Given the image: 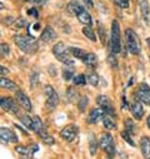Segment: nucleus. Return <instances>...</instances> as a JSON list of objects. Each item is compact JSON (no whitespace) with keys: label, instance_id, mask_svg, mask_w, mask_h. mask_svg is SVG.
<instances>
[{"label":"nucleus","instance_id":"f257e3e1","mask_svg":"<svg viewBox=\"0 0 150 159\" xmlns=\"http://www.w3.org/2000/svg\"><path fill=\"white\" fill-rule=\"evenodd\" d=\"M14 42L23 53L34 54L38 50V42L31 35H15Z\"/></svg>","mask_w":150,"mask_h":159},{"label":"nucleus","instance_id":"f03ea898","mask_svg":"<svg viewBox=\"0 0 150 159\" xmlns=\"http://www.w3.org/2000/svg\"><path fill=\"white\" fill-rule=\"evenodd\" d=\"M110 50L113 54H119L121 52L120 42V25L118 20L111 21V36H110Z\"/></svg>","mask_w":150,"mask_h":159},{"label":"nucleus","instance_id":"7ed1b4c3","mask_svg":"<svg viewBox=\"0 0 150 159\" xmlns=\"http://www.w3.org/2000/svg\"><path fill=\"white\" fill-rule=\"evenodd\" d=\"M125 40H126L128 50L133 55H139L141 52V48H140V43H139V38L133 29L125 30Z\"/></svg>","mask_w":150,"mask_h":159},{"label":"nucleus","instance_id":"20e7f679","mask_svg":"<svg viewBox=\"0 0 150 159\" xmlns=\"http://www.w3.org/2000/svg\"><path fill=\"white\" fill-rule=\"evenodd\" d=\"M53 54L55 55V58L59 60V61H61V63H64V64H66V65H73V61H71V59H70V50L64 45V43H58V44H55L54 45V48H53Z\"/></svg>","mask_w":150,"mask_h":159},{"label":"nucleus","instance_id":"39448f33","mask_svg":"<svg viewBox=\"0 0 150 159\" xmlns=\"http://www.w3.org/2000/svg\"><path fill=\"white\" fill-rule=\"evenodd\" d=\"M100 147L101 149L109 155V157H114L117 153L115 149V144H114V139H113L110 133H103L100 137Z\"/></svg>","mask_w":150,"mask_h":159},{"label":"nucleus","instance_id":"423d86ee","mask_svg":"<svg viewBox=\"0 0 150 159\" xmlns=\"http://www.w3.org/2000/svg\"><path fill=\"white\" fill-rule=\"evenodd\" d=\"M44 92H45V95H46L45 107H46L49 110L55 109V107H56L58 103H59V97H58L56 92L54 90V88H53L51 85H46V87L44 88Z\"/></svg>","mask_w":150,"mask_h":159},{"label":"nucleus","instance_id":"0eeeda50","mask_svg":"<svg viewBox=\"0 0 150 159\" xmlns=\"http://www.w3.org/2000/svg\"><path fill=\"white\" fill-rule=\"evenodd\" d=\"M134 97H136L141 103L150 105V88H149V85L146 83H140L136 88Z\"/></svg>","mask_w":150,"mask_h":159},{"label":"nucleus","instance_id":"6e6552de","mask_svg":"<svg viewBox=\"0 0 150 159\" xmlns=\"http://www.w3.org/2000/svg\"><path fill=\"white\" fill-rule=\"evenodd\" d=\"M78 133H79V128L78 125L75 124H69L66 127H64L61 130H60V137L61 139H64L65 142H73L75 138L78 137Z\"/></svg>","mask_w":150,"mask_h":159},{"label":"nucleus","instance_id":"1a4fd4ad","mask_svg":"<svg viewBox=\"0 0 150 159\" xmlns=\"http://www.w3.org/2000/svg\"><path fill=\"white\" fill-rule=\"evenodd\" d=\"M96 103L106 114H109L111 116H115V109H114V107H113V104H111V102H110V99L108 97L99 95L96 98Z\"/></svg>","mask_w":150,"mask_h":159},{"label":"nucleus","instance_id":"9d476101","mask_svg":"<svg viewBox=\"0 0 150 159\" xmlns=\"http://www.w3.org/2000/svg\"><path fill=\"white\" fill-rule=\"evenodd\" d=\"M0 107H2L3 110L8 111V113L19 115V109H18L15 102L11 98H9V97H3L2 98V100H0Z\"/></svg>","mask_w":150,"mask_h":159},{"label":"nucleus","instance_id":"9b49d317","mask_svg":"<svg viewBox=\"0 0 150 159\" xmlns=\"http://www.w3.org/2000/svg\"><path fill=\"white\" fill-rule=\"evenodd\" d=\"M15 99L16 102L19 103V105L26 110V111H30L31 110V103H30V99L25 95V93H23L21 90H16L15 92Z\"/></svg>","mask_w":150,"mask_h":159},{"label":"nucleus","instance_id":"f8f14e48","mask_svg":"<svg viewBox=\"0 0 150 159\" xmlns=\"http://www.w3.org/2000/svg\"><path fill=\"white\" fill-rule=\"evenodd\" d=\"M38 150H39V147L38 144H31L29 147H24V145H18L15 148V152L23 157H33Z\"/></svg>","mask_w":150,"mask_h":159},{"label":"nucleus","instance_id":"ddd939ff","mask_svg":"<svg viewBox=\"0 0 150 159\" xmlns=\"http://www.w3.org/2000/svg\"><path fill=\"white\" fill-rule=\"evenodd\" d=\"M130 111H131L133 116H134L135 119H138V120H140V119L143 118V115H144V109H143L141 102H140L138 98L131 102V104H130Z\"/></svg>","mask_w":150,"mask_h":159},{"label":"nucleus","instance_id":"4468645a","mask_svg":"<svg viewBox=\"0 0 150 159\" xmlns=\"http://www.w3.org/2000/svg\"><path fill=\"white\" fill-rule=\"evenodd\" d=\"M0 139H2V143H16L18 142V137L15 135V133L8 128L0 129Z\"/></svg>","mask_w":150,"mask_h":159},{"label":"nucleus","instance_id":"2eb2a0df","mask_svg":"<svg viewBox=\"0 0 150 159\" xmlns=\"http://www.w3.org/2000/svg\"><path fill=\"white\" fill-rule=\"evenodd\" d=\"M106 113L101 109V108H94V109H91L90 110V113H89V116H88V123L89 124H96L100 119H103L104 118V115H105Z\"/></svg>","mask_w":150,"mask_h":159},{"label":"nucleus","instance_id":"dca6fc26","mask_svg":"<svg viewBox=\"0 0 150 159\" xmlns=\"http://www.w3.org/2000/svg\"><path fill=\"white\" fill-rule=\"evenodd\" d=\"M139 7H140V11H141V16L144 21L146 23V25H149L150 24V8H149L148 0H139Z\"/></svg>","mask_w":150,"mask_h":159},{"label":"nucleus","instance_id":"f3484780","mask_svg":"<svg viewBox=\"0 0 150 159\" xmlns=\"http://www.w3.org/2000/svg\"><path fill=\"white\" fill-rule=\"evenodd\" d=\"M56 38V33L54 31V29L51 26H45V29L43 30L42 35H40V40L44 42V43H49L51 40H54V39Z\"/></svg>","mask_w":150,"mask_h":159},{"label":"nucleus","instance_id":"a211bd4d","mask_svg":"<svg viewBox=\"0 0 150 159\" xmlns=\"http://www.w3.org/2000/svg\"><path fill=\"white\" fill-rule=\"evenodd\" d=\"M140 150H141V154L144 158L150 159V138L143 137L140 139Z\"/></svg>","mask_w":150,"mask_h":159},{"label":"nucleus","instance_id":"6ab92c4d","mask_svg":"<svg viewBox=\"0 0 150 159\" xmlns=\"http://www.w3.org/2000/svg\"><path fill=\"white\" fill-rule=\"evenodd\" d=\"M77 19L82 23V24H84V25H91V16H90V14L85 10V8L83 9V10H80L78 14H77Z\"/></svg>","mask_w":150,"mask_h":159},{"label":"nucleus","instance_id":"aec40b11","mask_svg":"<svg viewBox=\"0 0 150 159\" xmlns=\"http://www.w3.org/2000/svg\"><path fill=\"white\" fill-rule=\"evenodd\" d=\"M68 11L70 13V14H73V15H75L77 16V14L80 11V10H83L84 9V7L80 4V3H78L77 0H71V2L68 4Z\"/></svg>","mask_w":150,"mask_h":159},{"label":"nucleus","instance_id":"412c9836","mask_svg":"<svg viewBox=\"0 0 150 159\" xmlns=\"http://www.w3.org/2000/svg\"><path fill=\"white\" fill-rule=\"evenodd\" d=\"M83 63H84L86 66L93 68V66H95V65L98 64V58H96V55H95L94 53H86L85 57L83 58Z\"/></svg>","mask_w":150,"mask_h":159},{"label":"nucleus","instance_id":"4be33fe9","mask_svg":"<svg viewBox=\"0 0 150 159\" xmlns=\"http://www.w3.org/2000/svg\"><path fill=\"white\" fill-rule=\"evenodd\" d=\"M114 116H111L109 114H105L104 118H103V125L108 129V130H111V129H115L117 128V123L114 122Z\"/></svg>","mask_w":150,"mask_h":159},{"label":"nucleus","instance_id":"5701e85b","mask_svg":"<svg viewBox=\"0 0 150 159\" xmlns=\"http://www.w3.org/2000/svg\"><path fill=\"white\" fill-rule=\"evenodd\" d=\"M0 85H2V88H5V89H10V90H18V85L9 80V79H5L4 76H2V80H0Z\"/></svg>","mask_w":150,"mask_h":159},{"label":"nucleus","instance_id":"b1692460","mask_svg":"<svg viewBox=\"0 0 150 159\" xmlns=\"http://www.w3.org/2000/svg\"><path fill=\"white\" fill-rule=\"evenodd\" d=\"M89 150H90V155H95L96 150H98V140L95 138L94 134L89 135Z\"/></svg>","mask_w":150,"mask_h":159},{"label":"nucleus","instance_id":"393cba45","mask_svg":"<svg viewBox=\"0 0 150 159\" xmlns=\"http://www.w3.org/2000/svg\"><path fill=\"white\" fill-rule=\"evenodd\" d=\"M83 34L88 38V39H90L91 42H96V35H95V31L93 30V28L90 26V25H86V26H84L83 28Z\"/></svg>","mask_w":150,"mask_h":159},{"label":"nucleus","instance_id":"a878e982","mask_svg":"<svg viewBox=\"0 0 150 159\" xmlns=\"http://www.w3.org/2000/svg\"><path fill=\"white\" fill-rule=\"evenodd\" d=\"M69 50H70V54H71L73 57H75L77 59H82V60H83V58H84L85 54H86L83 49H80V48H75V47L69 48Z\"/></svg>","mask_w":150,"mask_h":159},{"label":"nucleus","instance_id":"bb28decb","mask_svg":"<svg viewBox=\"0 0 150 159\" xmlns=\"http://www.w3.org/2000/svg\"><path fill=\"white\" fill-rule=\"evenodd\" d=\"M33 120H34V128H33V130L38 134L40 130H43L44 128H43V123H42V120H40V118L38 116V115H35V116H33Z\"/></svg>","mask_w":150,"mask_h":159},{"label":"nucleus","instance_id":"cd10ccee","mask_svg":"<svg viewBox=\"0 0 150 159\" xmlns=\"http://www.w3.org/2000/svg\"><path fill=\"white\" fill-rule=\"evenodd\" d=\"M20 120H21V123L25 127H28L29 129L33 130V128H34V120H33V118H30L29 115H21L20 116Z\"/></svg>","mask_w":150,"mask_h":159},{"label":"nucleus","instance_id":"c85d7f7f","mask_svg":"<svg viewBox=\"0 0 150 159\" xmlns=\"http://www.w3.org/2000/svg\"><path fill=\"white\" fill-rule=\"evenodd\" d=\"M73 83L75 85H84L86 83V78L84 74H79V75H75L73 78Z\"/></svg>","mask_w":150,"mask_h":159},{"label":"nucleus","instance_id":"c756f323","mask_svg":"<svg viewBox=\"0 0 150 159\" xmlns=\"http://www.w3.org/2000/svg\"><path fill=\"white\" fill-rule=\"evenodd\" d=\"M124 124H125V130H128L130 134L135 133V124H134V122L131 120V119H125Z\"/></svg>","mask_w":150,"mask_h":159},{"label":"nucleus","instance_id":"7c9ffc66","mask_svg":"<svg viewBox=\"0 0 150 159\" xmlns=\"http://www.w3.org/2000/svg\"><path fill=\"white\" fill-rule=\"evenodd\" d=\"M88 97H82L80 98V100H79V103H78V108H79V110L82 111V113H84L85 111V109H86V107H88Z\"/></svg>","mask_w":150,"mask_h":159},{"label":"nucleus","instance_id":"2f4dec72","mask_svg":"<svg viewBox=\"0 0 150 159\" xmlns=\"http://www.w3.org/2000/svg\"><path fill=\"white\" fill-rule=\"evenodd\" d=\"M98 30H99V35H100V39H101V43L105 45V43H106V34H105V29L101 25V23L98 24Z\"/></svg>","mask_w":150,"mask_h":159},{"label":"nucleus","instance_id":"473e14b6","mask_svg":"<svg viewBox=\"0 0 150 159\" xmlns=\"http://www.w3.org/2000/svg\"><path fill=\"white\" fill-rule=\"evenodd\" d=\"M131 134L128 132V130H123L121 132V137L125 139V142L129 144V145H131V147H135V143L133 142V139H131V137H130Z\"/></svg>","mask_w":150,"mask_h":159},{"label":"nucleus","instance_id":"72a5a7b5","mask_svg":"<svg viewBox=\"0 0 150 159\" xmlns=\"http://www.w3.org/2000/svg\"><path fill=\"white\" fill-rule=\"evenodd\" d=\"M66 95H68L70 102H75V99L78 98V93H77V90H75L74 88H69L68 92H66Z\"/></svg>","mask_w":150,"mask_h":159},{"label":"nucleus","instance_id":"f704fd0d","mask_svg":"<svg viewBox=\"0 0 150 159\" xmlns=\"http://www.w3.org/2000/svg\"><path fill=\"white\" fill-rule=\"evenodd\" d=\"M115 5H118L121 9H128L129 8V0H113Z\"/></svg>","mask_w":150,"mask_h":159},{"label":"nucleus","instance_id":"c9c22d12","mask_svg":"<svg viewBox=\"0 0 150 159\" xmlns=\"http://www.w3.org/2000/svg\"><path fill=\"white\" fill-rule=\"evenodd\" d=\"M88 80H89V83L91 84V85H98L99 84V76L95 74V73H93V74H90L89 75V78H88Z\"/></svg>","mask_w":150,"mask_h":159},{"label":"nucleus","instance_id":"e433bc0d","mask_svg":"<svg viewBox=\"0 0 150 159\" xmlns=\"http://www.w3.org/2000/svg\"><path fill=\"white\" fill-rule=\"evenodd\" d=\"M40 28V24L39 23H33V24H29L28 25V31H29V35H34V30H38V29H39Z\"/></svg>","mask_w":150,"mask_h":159},{"label":"nucleus","instance_id":"4c0bfd02","mask_svg":"<svg viewBox=\"0 0 150 159\" xmlns=\"http://www.w3.org/2000/svg\"><path fill=\"white\" fill-rule=\"evenodd\" d=\"M63 76L65 80H70V79L74 78V71L71 69H64V73H63Z\"/></svg>","mask_w":150,"mask_h":159},{"label":"nucleus","instance_id":"58836bf2","mask_svg":"<svg viewBox=\"0 0 150 159\" xmlns=\"http://www.w3.org/2000/svg\"><path fill=\"white\" fill-rule=\"evenodd\" d=\"M0 48H2V55H3V57H8V55H9L10 49H9V45H8V44L2 43V45H0Z\"/></svg>","mask_w":150,"mask_h":159},{"label":"nucleus","instance_id":"ea45409f","mask_svg":"<svg viewBox=\"0 0 150 159\" xmlns=\"http://www.w3.org/2000/svg\"><path fill=\"white\" fill-rule=\"evenodd\" d=\"M114 55H115V54H111V55H109V58H108V61H109V64H110L113 68L118 66V60H117V58H115Z\"/></svg>","mask_w":150,"mask_h":159},{"label":"nucleus","instance_id":"a19ab883","mask_svg":"<svg viewBox=\"0 0 150 159\" xmlns=\"http://www.w3.org/2000/svg\"><path fill=\"white\" fill-rule=\"evenodd\" d=\"M14 25H15L16 28H21V26H25V25H26V21H24V19L20 18V19H18L16 21L14 20Z\"/></svg>","mask_w":150,"mask_h":159},{"label":"nucleus","instance_id":"79ce46f5","mask_svg":"<svg viewBox=\"0 0 150 159\" xmlns=\"http://www.w3.org/2000/svg\"><path fill=\"white\" fill-rule=\"evenodd\" d=\"M28 14H29V15H31V16H34L35 19L39 18V13H38V10H36L35 8H30V9H29V11H28Z\"/></svg>","mask_w":150,"mask_h":159},{"label":"nucleus","instance_id":"37998d69","mask_svg":"<svg viewBox=\"0 0 150 159\" xmlns=\"http://www.w3.org/2000/svg\"><path fill=\"white\" fill-rule=\"evenodd\" d=\"M121 100H123V109H128V108H129V105H128V102H126V97H125V95H123Z\"/></svg>","mask_w":150,"mask_h":159},{"label":"nucleus","instance_id":"c03bdc74","mask_svg":"<svg viewBox=\"0 0 150 159\" xmlns=\"http://www.w3.org/2000/svg\"><path fill=\"white\" fill-rule=\"evenodd\" d=\"M83 2H84V4L88 7V8H93L94 7V4H93V0H83Z\"/></svg>","mask_w":150,"mask_h":159},{"label":"nucleus","instance_id":"a18cd8bd","mask_svg":"<svg viewBox=\"0 0 150 159\" xmlns=\"http://www.w3.org/2000/svg\"><path fill=\"white\" fill-rule=\"evenodd\" d=\"M48 2H49V0H34V3L38 4V5H43V4L48 3Z\"/></svg>","mask_w":150,"mask_h":159},{"label":"nucleus","instance_id":"49530a36","mask_svg":"<svg viewBox=\"0 0 150 159\" xmlns=\"http://www.w3.org/2000/svg\"><path fill=\"white\" fill-rule=\"evenodd\" d=\"M0 70H2V76H4V75H7V74L9 73V70H8L7 68H4V66H2V68H0Z\"/></svg>","mask_w":150,"mask_h":159},{"label":"nucleus","instance_id":"de8ad7c7","mask_svg":"<svg viewBox=\"0 0 150 159\" xmlns=\"http://www.w3.org/2000/svg\"><path fill=\"white\" fill-rule=\"evenodd\" d=\"M146 124H148V127H149V129H150V115H149L148 119H146Z\"/></svg>","mask_w":150,"mask_h":159},{"label":"nucleus","instance_id":"09e8293b","mask_svg":"<svg viewBox=\"0 0 150 159\" xmlns=\"http://www.w3.org/2000/svg\"><path fill=\"white\" fill-rule=\"evenodd\" d=\"M146 43H148V45L150 47V38H148V39H146Z\"/></svg>","mask_w":150,"mask_h":159}]
</instances>
